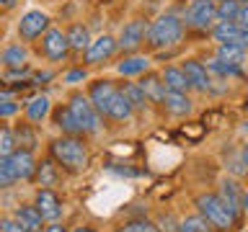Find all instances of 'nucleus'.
Segmentation results:
<instances>
[{
	"instance_id": "4be33fe9",
	"label": "nucleus",
	"mask_w": 248,
	"mask_h": 232,
	"mask_svg": "<svg viewBox=\"0 0 248 232\" xmlns=\"http://www.w3.org/2000/svg\"><path fill=\"white\" fill-rule=\"evenodd\" d=\"M49 111H52V101H49V96H44V93H39V96L29 98L26 103H23V114H26V119L31 124L44 121L46 116H49Z\"/></svg>"
},
{
	"instance_id": "f3484780",
	"label": "nucleus",
	"mask_w": 248,
	"mask_h": 232,
	"mask_svg": "<svg viewBox=\"0 0 248 232\" xmlns=\"http://www.w3.org/2000/svg\"><path fill=\"white\" fill-rule=\"evenodd\" d=\"M160 106L166 108L170 116H178V119H181V116H189L194 111V101L189 98V93H170V90H166Z\"/></svg>"
},
{
	"instance_id": "c9c22d12",
	"label": "nucleus",
	"mask_w": 248,
	"mask_h": 232,
	"mask_svg": "<svg viewBox=\"0 0 248 232\" xmlns=\"http://www.w3.org/2000/svg\"><path fill=\"white\" fill-rule=\"evenodd\" d=\"M85 77H88V70H85V67H75V70H67V72L62 75V80H65V83H83Z\"/></svg>"
},
{
	"instance_id": "412c9836",
	"label": "nucleus",
	"mask_w": 248,
	"mask_h": 232,
	"mask_svg": "<svg viewBox=\"0 0 248 232\" xmlns=\"http://www.w3.org/2000/svg\"><path fill=\"white\" fill-rule=\"evenodd\" d=\"M137 85L142 88L147 103H160L163 96H166V88H163V83H160V75H158V72H150V70L140 75Z\"/></svg>"
},
{
	"instance_id": "b1692460",
	"label": "nucleus",
	"mask_w": 248,
	"mask_h": 232,
	"mask_svg": "<svg viewBox=\"0 0 248 232\" xmlns=\"http://www.w3.org/2000/svg\"><path fill=\"white\" fill-rule=\"evenodd\" d=\"M147 70H150V57L147 54H129V57H124L116 65V72L124 77H140Z\"/></svg>"
},
{
	"instance_id": "a878e982",
	"label": "nucleus",
	"mask_w": 248,
	"mask_h": 232,
	"mask_svg": "<svg viewBox=\"0 0 248 232\" xmlns=\"http://www.w3.org/2000/svg\"><path fill=\"white\" fill-rule=\"evenodd\" d=\"M119 90H122V96L127 98V103H129V108L135 114H142V111H147V98H145V93H142V88H140L137 83H119Z\"/></svg>"
},
{
	"instance_id": "c85d7f7f",
	"label": "nucleus",
	"mask_w": 248,
	"mask_h": 232,
	"mask_svg": "<svg viewBox=\"0 0 248 232\" xmlns=\"http://www.w3.org/2000/svg\"><path fill=\"white\" fill-rule=\"evenodd\" d=\"M114 232H160L158 224L145 219V217H135V219H124Z\"/></svg>"
},
{
	"instance_id": "39448f33",
	"label": "nucleus",
	"mask_w": 248,
	"mask_h": 232,
	"mask_svg": "<svg viewBox=\"0 0 248 232\" xmlns=\"http://www.w3.org/2000/svg\"><path fill=\"white\" fill-rule=\"evenodd\" d=\"M67 108L70 114L75 116L78 127H80V134H96V131L101 129V116L96 114V108H93V103L88 101V96L80 90H73L67 96Z\"/></svg>"
},
{
	"instance_id": "2f4dec72",
	"label": "nucleus",
	"mask_w": 248,
	"mask_h": 232,
	"mask_svg": "<svg viewBox=\"0 0 248 232\" xmlns=\"http://www.w3.org/2000/svg\"><path fill=\"white\" fill-rule=\"evenodd\" d=\"M16 150V137H13V129L0 124V158H8Z\"/></svg>"
},
{
	"instance_id": "e433bc0d",
	"label": "nucleus",
	"mask_w": 248,
	"mask_h": 232,
	"mask_svg": "<svg viewBox=\"0 0 248 232\" xmlns=\"http://www.w3.org/2000/svg\"><path fill=\"white\" fill-rule=\"evenodd\" d=\"M232 23H238L240 29H248V3H246V0H240L238 13H235V21H232Z\"/></svg>"
},
{
	"instance_id": "1a4fd4ad",
	"label": "nucleus",
	"mask_w": 248,
	"mask_h": 232,
	"mask_svg": "<svg viewBox=\"0 0 248 232\" xmlns=\"http://www.w3.org/2000/svg\"><path fill=\"white\" fill-rule=\"evenodd\" d=\"M181 21L184 26L197 31H209V26L215 23V0H191Z\"/></svg>"
},
{
	"instance_id": "c756f323",
	"label": "nucleus",
	"mask_w": 248,
	"mask_h": 232,
	"mask_svg": "<svg viewBox=\"0 0 248 232\" xmlns=\"http://www.w3.org/2000/svg\"><path fill=\"white\" fill-rule=\"evenodd\" d=\"M240 0H215V21H235Z\"/></svg>"
},
{
	"instance_id": "423d86ee",
	"label": "nucleus",
	"mask_w": 248,
	"mask_h": 232,
	"mask_svg": "<svg viewBox=\"0 0 248 232\" xmlns=\"http://www.w3.org/2000/svg\"><path fill=\"white\" fill-rule=\"evenodd\" d=\"M39 39H42L39 42V57H44L46 62H65L70 57V46L62 29L49 26Z\"/></svg>"
},
{
	"instance_id": "473e14b6",
	"label": "nucleus",
	"mask_w": 248,
	"mask_h": 232,
	"mask_svg": "<svg viewBox=\"0 0 248 232\" xmlns=\"http://www.w3.org/2000/svg\"><path fill=\"white\" fill-rule=\"evenodd\" d=\"M16 181H18V175H16L11 160H8V158H0V188H11Z\"/></svg>"
},
{
	"instance_id": "a211bd4d",
	"label": "nucleus",
	"mask_w": 248,
	"mask_h": 232,
	"mask_svg": "<svg viewBox=\"0 0 248 232\" xmlns=\"http://www.w3.org/2000/svg\"><path fill=\"white\" fill-rule=\"evenodd\" d=\"M49 116H52V124L62 131V134H67V137H80V127H78L75 116L70 114L67 103H60L57 108H52Z\"/></svg>"
},
{
	"instance_id": "4468645a",
	"label": "nucleus",
	"mask_w": 248,
	"mask_h": 232,
	"mask_svg": "<svg viewBox=\"0 0 248 232\" xmlns=\"http://www.w3.org/2000/svg\"><path fill=\"white\" fill-rule=\"evenodd\" d=\"M181 70H184L186 83H189V88H191V90L207 93V88H209V72H207L204 62L189 57V59H184V62H181Z\"/></svg>"
},
{
	"instance_id": "aec40b11",
	"label": "nucleus",
	"mask_w": 248,
	"mask_h": 232,
	"mask_svg": "<svg viewBox=\"0 0 248 232\" xmlns=\"http://www.w3.org/2000/svg\"><path fill=\"white\" fill-rule=\"evenodd\" d=\"M13 219L18 222V227L23 232H42V227H44V219H42V214L36 212L34 204L18 206V209H16V214H13Z\"/></svg>"
},
{
	"instance_id": "6ab92c4d",
	"label": "nucleus",
	"mask_w": 248,
	"mask_h": 232,
	"mask_svg": "<svg viewBox=\"0 0 248 232\" xmlns=\"http://www.w3.org/2000/svg\"><path fill=\"white\" fill-rule=\"evenodd\" d=\"M65 39H67L70 54H83L93 36H91V29L85 26V23H73V26L65 29Z\"/></svg>"
},
{
	"instance_id": "f8f14e48",
	"label": "nucleus",
	"mask_w": 248,
	"mask_h": 232,
	"mask_svg": "<svg viewBox=\"0 0 248 232\" xmlns=\"http://www.w3.org/2000/svg\"><path fill=\"white\" fill-rule=\"evenodd\" d=\"M209 36L215 39V44H238L248 46V29H240L232 21H215L209 26Z\"/></svg>"
},
{
	"instance_id": "79ce46f5",
	"label": "nucleus",
	"mask_w": 248,
	"mask_h": 232,
	"mask_svg": "<svg viewBox=\"0 0 248 232\" xmlns=\"http://www.w3.org/2000/svg\"><path fill=\"white\" fill-rule=\"evenodd\" d=\"M75 232H93V230H91V227H78Z\"/></svg>"
},
{
	"instance_id": "cd10ccee",
	"label": "nucleus",
	"mask_w": 248,
	"mask_h": 232,
	"mask_svg": "<svg viewBox=\"0 0 248 232\" xmlns=\"http://www.w3.org/2000/svg\"><path fill=\"white\" fill-rule=\"evenodd\" d=\"M13 137H16V147L34 152V147H36V131L31 129V124H21V127H16L13 129Z\"/></svg>"
},
{
	"instance_id": "dca6fc26",
	"label": "nucleus",
	"mask_w": 248,
	"mask_h": 232,
	"mask_svg": "<svg viewBox=\"0 0 248 232\" xmlns=\"http://www.w3.org/2000/svg\"><path fill=\"white\" fill-rule=\"evenodd\" d=\"M160 83H163V88L170 90V93H189V83H186V75H184V70L181 65H166L160 70Z\"/></svg>"
},
{
	"instance_id": "72a5a7b5",
	"label": "nucleus",
	"mask_w": 248,
	"mask_h": 232,
	"mask_svg": "<svg viewBox=\"0 0 248 232\" xmlns=\"http://www.w3.org/2000/svg\"><path fill=\"white\" fill-rule=\"evenodd\" d=\"M155 224H158L160 232H178V222H176L173 214H160V219Z\"/></svg>"
},
{
	"instance_id": "20e7f679",
	"label": "nucleus",
	"mask_w": 248,
	"mask_h": 232,
	"mask_svg": "<svg viewBox=\"0 0 248 232\" xmlns=\"http://www.w3.org/2000/svg\"><path fill=\"white\" fill-rule=\"evenodd\" d=\"M194 206H197V212L204 217L207 224L215 232H232L240 222L217 193H199V196L194 199Z\"/></svg>"
},
{
	"instance_id": "ddd939ff",
	"label": "nucleus",
	"mask_w": 248,
	"mask_h": 232,
	"mask_svg": "<svg viewBox=\"0 0 248 232\" xmlns=\"http://www.w3.org/2000/svg\"><path fill=\"white\" fill-rule=\"evenodd\" d=\"M34 206L42 214V219H46V222H57L62 217V199L52 188H39L34 196Z\"/></svg>"
},
{
	"instance_id": "f257e3e1",
	"label": "nucleus",
	"mask_w": 248,
	"mask_h": 232,
	"mask_svg": "<svg viewBox=\"0 0 248 232\" xmlns=\"http://www.w3.org/2000/svg\"><path fill=\"white\" fill-rule=\"evenodd\" d=\"M88 101L96 108V114L101 119H108V121H129L135 111L129 108L127 98L122 96L119 90V83L114 80H106V77H98L88 85Z\"/></svg>"
},
{
	"instance_id": "393cba45",
	"label": "nucleus",
	"mask_w": 248,
	"mask_h": 232,
	"mask_svg": "<svg viewBox=\"0 0 248 232\" xmlns=\"http://www.w3.org/2000/svg\"><path fill=\"white\" fill-rule=\"evenodd\" d=\"M34 181L42 186V188H52L54 183H57V178H60V170H57V162H54L52 158H46L42 162H36V168H34Z\"/></svg>"
},
{
	"instance_id": "4c0bfd02",
	"label": "nucleus",
	"mask_w": 248,
	"mask_h": 232,
	"mask_svg": "<svg viewBox=\"0 0 248 232\" xmlns=\"http://www.w3.org/2000/svg\"><path fill=\"white\" fill-rule=\"evenodd\" d=\"M0 232H23V230L18 227V222H16V219L3 217V219H0Z\"/></svg>"
},
{
	"instance_id": "7c9ffc66",
	"label": "nucleus",
	"mask_w": 248,
	"mask_h": 232,
	"mask_svg": "<svg viewBox=\"0 0 248 232\" xmlns=\"http://www.w3.org/2000/svg\"><path fill=\"white\" fill-rule=\"evenodd\" d=\"M178 232H215V230L209 227L202 214H191V217L178 222Z\"/></svg>"
},
{
	"instance_id": "2eb2a0df",
	"label": "nucleus",
	"mask_w": 248,
	"mask_h": 232,
	"mask_svg": "<svg viewBox=\"0 0 248 232\" xmlns=\"http://www.w3.org/2000/svg\"><path fill=\"white\" fill-rule=\"evenodd\" d=\"M8 160H11V165H13V170H16V175H18V181H31V175H34V168H36L34 152L16 147V150L8 155Z\"/></svg>"
},
{
	"instance_id": "0eeeda50",
	"label": "nucleus",
	"mask_w": 248,
	"mask_h": 232,
	"mask_svg": "<svg viewBox=\"0 0 248 232\" xmlns=\"http://www.w3.org/2000/svg\"><path fill=\"white\" fill-rule=\"evenodd\" d=\"M49 26H52V18L44 11H26L18 18V23H16V34H18L21 44H31V42H36Z\"/></svg>"
},
{
	"instance_id": "58836bf2",
	"label": "nucleus",
	"mask_w": 248,
	"mask_h": 232,
	"mask_svg": "<svg viewBox=\"0 0 248 232\" xmlns=\"http://www.w3.org/2000/svg\"><path fill=\"white\" fill-rule=\"evenodd\" d=\"M21 0H0V11H13V8H18Z\"/></svg>"
},
{
	"instance_id": "6e6552de",
	"label": "nucleus",
	"mask_w": 248,
	"mask_h": 232,
	"mask_svg": "<svg viewBox=\"0 0 248 232\" xmlns=\"http://www.w3.org/2000/svg\"><path fill=\"white\" fill-rule=\"evenodd\" d=\"M217 196H220L225 204H228L230 212L240 219V214L246 212V204H248V193L243 188V183H240V178L225 175L220 181V191H217Z\"/></svg>"
},
{
	"instance_id": "f704fd0d",
	"label": "nucleus",
	"mask_w": 248,
	"mask_h": 232,
	"mask_svg": "<svg viewBox=\"0 0 248 232\" xmlns=\"http://www.w3.org/2000/svg\"><path fill=\"white\" fill-rule=\"evenodd\" d=\"M21 111V106L16 103L13 98H8V101H0V119H8V116H16Z\"/></svg>"
},
{
	"instance_id": "ea45409f",
	"label": "nucleus",
	"mask_w": 248,
	"mask_h": 232,
	"mask_svg": "<svg viewBox=\"0 0 248 232\" xmlns=\"http://www.w3.org/2000/svg\"><path fill=\"white\" fill-rule=\"evenodd\" d=\"M44 232H67V230H65V227H62V224H60V222H52V224H49V227H44Z\"/></svg>"
},
{
	"instance_id": "bb28decb",
	"label": "nucleus",
	"mask_w": 248,
	"mask_h": 232,
	"mask_svg": "<svg viewBox=\"0 0 248 232\" xmlns=\"http://www.w3.org/2000/svg\"><path fill=\"white\" fill-rule=\"evenodd\" d=\"M215 57L220 62H228L232 67H243L246 65V46L238 44H217L215 46Z\"/></svg>"
},
{
	"instance_id": "a19ab883",
	"label": "nucleus",
	"mask_w": 248,
	"mask_h": 232,
	"mask_svg": "<svg viewBox=\"0 0 248 232\" xmlns=\"http://www.w3.org/2000/svg\"><path fill=\"white\" fill-rule=\"evenodd\" d=\"M8 98H13V93H8V90H0V101H8Z\"/></svg>"
},
{
	"instance_id": "5701e85b",
	"label": "nucleus",
	"mask_w": 248,
	"mask_h": 232,
	"mask_svg": "<svg viewBox=\"0 0 248 232\" xmlns=\"http://www.w3.org/2000/svg\"><path fill=\"white\" fill-rule=\"evenodd\" d=\"M0 65L5 70H18L29 65V49L26 44H8L3 52H0Z\"/></svg>"
},
{
	"instance_id": "7ed1b4c3",
	"label": "nucleus",
	"mask_w": 248,
	"mask_h": 232,
	"mask_svg": "<svg viewBox=\"0 0 248 232\" xmlns=\"http://www.w3.org/2000/svg\"><path fill=\"white\" fill-rule=\"evenodd\" d=\"M49 155L57 165H62L65 170H70V173H83V170L88 168V147H85V142L80 137L62 134L57 139H52Z\"/></svg>"
},
{
	"instance_id": "f03ea898",
	"label": "nucleus",
	"mask_w": 248,
	"mask_h": 232,
	"mask_svg": "<svg viewBox=\"0 0 248 232\" xmlns=\"http://www.w3.org/2000/svg\"><path fill=\"white\" fill-rule=\"evenodd\" d=\"M184 29L186 26H184L181 15L163 13L155 21L147 23V29H145V44L150 46V49H155V52L170 49V46H176L184 39Z\"/></svg>"
},
{
	"instance_id": "9d476101",
	"label": "nucleus",
	"mask_w": 248,
	"mask_h": 232,
	"mask_svg": "<svg viewBox=\"0 0 248 232\" xmlns=\"http://www.w3.org/2000/svg\"><path fill=\"white\" fill-rule=\"evenodd\" d=\"M145 29H147V21L142 18H132L122 26L119 36H116V49L122 52H137L140 46L145 44Z\"/></svg>"
},
{
	"instance_id": "9b49d317",
	"label": "nucleus",
	"mask_w": 248,
	"mask_h": 232,
	"mask_svg": "<svg viewBox=\"0 0 248 232\" xmlns=\"http://www.w3.org/2000/svg\"><path fill=\"white\" fill-rule=\"evenodd\" d=\"M116 52H119L116 49V36L101 34L96 39H91V44L85 46V52H83V59H85V65H101V62L111 59Z\"/></svg>"
}]
</instances>
